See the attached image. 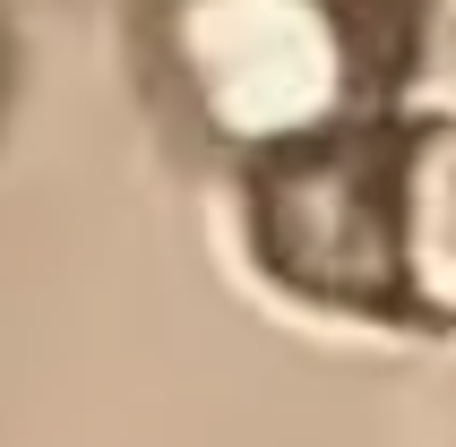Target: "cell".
<instances>
[{"mask_svg": "<svg viewBox=\"0 0 456 447\" xmlns=\"http://www.w3.org/2000/svg\"><path fill=\"white\" fill-rule=\"evenodd\" d=\"M250 241L319 310L456 319V121H354L250 164Z\"/></svg>", "mask_w": 456, "mask_h": 447, "instance_id": "6da1fadb", "label": "cell"}, {"mask_svg": "<svg viewBox=\"0 0 456 447\" xmlns=\"http://www.w3.org/2000/svg\"><path fill=\"white\" fill-rule=\"evenodd\" d=\"M164 86L250 164L362 121L370 35L354 0H164Z\"/></svg>", "mask_w": 456, "mask_h": 447, "instance_id": "7a4b0ae2", "label": "cell"}]
</instances>
